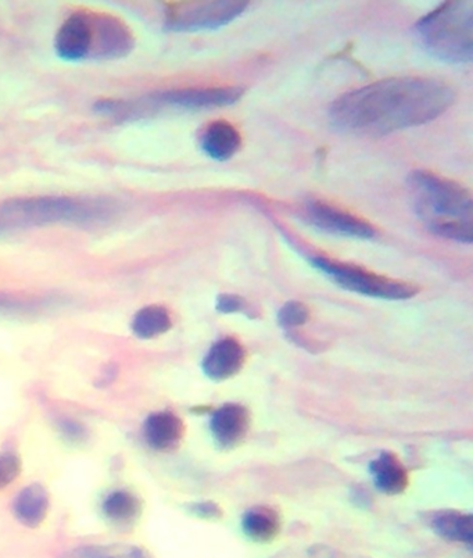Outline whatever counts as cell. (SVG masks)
Segmentation results:
<instances>
[{
    "instance_id": "3",
    "label": "cell",
    "mask_w": 473,
    "mask_h": 558,
    "mask_svg": "<svg viewBox=\"0 0 473 558\" xmlns=\"http://www.w3.org/2000/svg\"><path fill=\"white\" fill-rule=\"evenodd\" d=\"M416 38L440 62L470 63L473 58V7L446 2L415 24Z\"/></svg>"
},
{
    "instance_id": "2",
    "label": "cell",
    "mask_w": 473,
    "mask_h": 558,
    "mask_svg": "<svg viewBox=\"0 0 473 558\" xmlns=\"http://www.w3.org/2000/svg\"><path fill=\"white\" fill-rule=\"evenodd\" d=\"M407 184L416 216L427 230L445 240L472 242L473 199L465 186L426 170L412 171Z\"/></svg>"
},
{
    "instance_id": "27",
    "label": "cell",
    "mask_w": 473,
    "mask_h": 558,
    "mask_svg": "<svg viewBox=\"0 0 473 558\" xmlns=\"http://www.w3.org/2000/svg\"><path fill=\"white\" fill-rule=\"evenodd\" d=\"M190 510L192 514L206 520L220 519L222 515L221 507L213 504V501H203V504L192 505Z\"/></svg>"
},
{
    "instance_id": "16",
    "label": "cell",
    "mask_w": 473,
    "mask_h": 558,
    "mask_svg": "<svg viewBox=\"0 0 473 558\" xmlns=\"http://www.w3.org/2000/svg\"><path fill=\"white\" fill-rule=\"evenodd\" d=\"M50 499L48 490L40 484L25 486L14 499L13 512L20 524L38 527L48 517Z\"/></svg>"
},
{
    "instance_id": "12",
    "label": "cell",
    "mask_w": 473,
    "mask_h": 558,
    "mask_svg": "<svg viewBox=\"0 0 473 558\" xmlns=\"http://www.w3.org/2000/svg\"><path fill=\"white\" fill-rule=\"evenodd\" d=\"M54 48L59 58L68 62H78L89 58V12H76L65 20L56 35Z\"/></svg>"
},
{
    "instance_id": "25",
    "label": "cell",
    "mask_w": 473,
    "mask_h": 558,
    "mask_svg": "<svg viewBox=\"0 0 473 558\" xmlns=\"http://www.w3.org/2000/svg\"><path fill=\"white\" fill-rule=\"evenodd\" d=\"M216 307L217 311L222 314L244 313L253 317L251 303H248L246 299L231 295V293H222V295L218 296Z\"/></svg>"
},
{
    "instance_id": "4",
    "label": "cell",
    "mask_w": 473,
    "mask_h": 558,
    "mask_svg": "<svg viewBox=\"0 0 473 558\" xmlns=\"http://www.w3.org/2000/svg\"><path fill=\"white\" fill-rule=\"evenodd\" d=\"M110 203L73 196L19 197L4 202L0 216L9 225L43 227L52 225L92 226L111 216Z\"/></svg>"
},
{
    "instance_id": "8",
    "label": "cell",
    "mask_w": 473,
    "mask_h": 558,
    "mask_svg": "<svg viewBox=\"0 0 473 558\" xmlns=\"http://www.w3.org/2000/svg\"><path fill=\"white\" fill-rule=\"evenodd\" d=\"M299 216L315 230L328 235L355 240H374L378 235V231L369 221L320 201L305 202L300 207Z\"/></svg>"
},
{
    "instance_id": "13",
    "label": "cell",
    "mask_w": 473,
    "mask_h": 558,
    "mask_svg": "<svg viewBox=\"0 0 473 558\" xmlns=\"http://www.w3.org/2000/svg\"><path fill=\"white\" fill-rule=\"evenodd\" d=\"M198 144L213 160L227 161L241 149L242 136L228 121L217 120L203 129L198 135Z\"/></svg>"
},
{
    "instance_id": "22",
    "label": "cell",
    "mask_w": 473,
    "mask_h": 558,
    "mask_svg": "<svg viewBox=\"0 0 473 558\" xmlns=\"http://www.w3.org/2000/svg\"><path fill=\"white\" fill-rule=\"evenodd\" d=\"M44 301L0 292V316H33L43 311Z\"/></svg>"
},
{
    "instance_id": "9",
    "label": "cell",
    "mask_w": 473,
    "mask_h": 558,
    "mask_svg": "<svg viewBox=\"0 0 473 558\" xmlns=\"http://www.w3.org/2000/svg\"><path fill=\"white\" fill-rule=\"evenodd\" d=\"M89 58L117 60L125 58L135 47L134 34L120 19L106 13H90Z\"/></svg>"
},
{
    "instance_id": "6",
    "label": "cell",
    "mask_w": 473,
    "mask_h": 558,
    "mask_svg": "<svg viewBox=\"0 0 473 558\" xmlns=\"http://www.w3.org/2000/svg\"><path fill=\"white\" fill-rule=\"evenodd\" d=\"M241 86H208V88H185L166 90L147 96L144 104H129L130 116L142 113L145 109L172 108L182 110H202L226 108L242 98Z\"/></svg>"
},
{
    "instance_id": "1",
    "label": "cell",
    "mask_w": 473,
    "mask_h": 558,
    "mask_svg": "<svg viewBox=\"0 0 473 558\" xmlns=\"http://www.w3.org/2000/svg\"><path fill=\"white\" fill-rule=\"evenodd\" d=\"M454 99V89L445 81L396 77L340 96L329 117L348 134L384 136L430 123L449 110Z\"/></svg>"
},
{
    "instance_id": "5",
    "label": "cell",
    "mask_w": 473,
    "mask_h": 558,
    "mask_svg": "<svg viewBox=\"0 0 473 558\" xmlns=\"http://www.w3.org/2000/svg\"><path fill=\"white\" fill-rule=\"evenodd\" d=\"M283 235L314 268L332 278L333 282L350 292L386 299V301H405V299L414 298L416 293H420V288L414 283L397 281V279L365 270V268L355 266V264L335 260V258L323 255V253L313 252L300 245L287 232H283Z\"/></svg>"
},
{
    "instance_id": "26",
    "label": "cell",
    "mask_w": 473,
    "mask_h": 558,
    "mask_svg": "<svg viewBox=\"0 0 473 558\" xmlns=\"http://www.w3.org/2000/svg\"><path fill=\"white\" fill-rule=\"evenodd\" d=\"M58 427L63 438L68 439L71 444H83L88 438V430H86L83 424L76 423L74 420L61 418Z\"/></svg>"
},
{
    "instance_id": "15",
    "label": "cell",
    "mask_w": 473,
    "mask_h": 558,
    "mask_svg": "<svg viewBox=\"0 0 473 558\" xmlns=\"http://www.w3.org/2000/svg\"><path fill=\"white\" fill-rule=\"evenodd\" d=\"M376 488L386 495H400L409 488L410 478L400 459L391 451H381L369 465Z\"/></svg>"
},
{
    "instance_id": "17",
    "label": "cell",
    "mask_w": 473,
    "mask_h": 558,
    "mask_svg": "<svg viewBox=\"0 0 473 558\" xmlns=\"http://www.w3.org/2000/svg\"><path fill=\"white\" fill-rule=\"evenodd\" d=\"M107 520L116 526L134 525L142 514V501L131 490L117 489L110 492L101 504Z\"/></svg>"
},
{
    "instance_id": "11",
    "label": "cell",
    "mask_w": 473,
    "mask_h": 558,
    "mask_svg": "<svg viewBox=\"0 0 473 558\" xmlns=\"http://www.w3.org/2000/svg\"><path fill=\"white\" fill-rule=\"evenodd\" d=\"M246 360V348L237 338L227 337L214 343L208 350L203 359L202 368L207 378L221 383L241 373Z\"/></svg>"
},
{
    "instance_id": "24",
    "label": "cell",
    "mask_w": 473,
    "mask_h": 558,
    "mask_svg": "<svg viewBox=\"0 0 473 558\" xmlns=\"http://www.w3.org/2000/svg\"><path fill=\"white\" fill-rule=\"evenodd\" d=\"M22 459L12 451L0 453V490L7 489L22 474Z\"/></svg>"
},
{
    "instance_id": "19",
    "label": "cell",
    "mask_w": 473,
    "mask_h": 558,
    "mask_svg": "<svg viewBox=\"0 0 473 558\" xmlns=\"http://www.w3.org/2000/svg\"><path fill=\"white\" fill-rule=\"evenodd\" d=\"M432 530L447 542L472 545L473 519L471 514H462L457 511L439 512L432 520Z\"/></svg>"
},
{
    "instance_id": "21",
    "label": "cell",
    "mask_w": 473,
    "mask_h": 558,
    "mask_svg": "<svg viewBox=\"0 0 473 558\" xmlns=\"http://www.w3.org/2000/svg\"><path fill=\"white\" fill-rule=\"evenodd\" d=\"M63 558H153V556L140 546L119 543V545L78 547V549L68 553Z\"/></svg>"
},
{
    "instance_id": "18",
    "label": "cell",
    "mask_w": 473,
    "mask_h": 558,
    "mask_svg": "<svg viewBox=\"0 0 473 558\" xmlns=\"http://www.w3.org/2000/svg\"><path fill=\"white\" fill-rule=\"evenodd\" d=\"M242 530L253 542L269 543L281 532V517L271 507H253L243 515Z\"/></svg>"
},
{
    "instance_id": "14",
    "label": "cell",
    "mask_w": 473,
    "mask_h": 558,
    "mask_svg": "<svg viewBox=\"0 0 473 558\" xmlns=\"http://www.w3.org/2000/svg\"><path fill=\"white\" fill-rule=\"evenodd\" d=\"M144 434L150 448L159 451H172L181 445L185 436V424L172 411L153 413L145 421Z\"/></svg>"
},
{
    "instance_id": "20",
    "label": "cell",
    "mask_w": 473,
    "mask_h": 558,
    "mask_svg": "<svg viewBox=\"0 0 473 558\" xmlns=\"http://www.w3.org/2000/svg\"><path fill=\"white\" fill-rule=\"evenodd\" d=\"M171 327V314L160 304L141 308L131 324L132 332L140 339H155L170 331Z\"/></svg>"
},
{
    "instance_id": "7",
    "label": "cell",
    "mask_w": 473,
    "mask_h": 558,
    "mask_svg": "<svg viewBox=\"0 0 473 558\" xmlns=\"http://www.w3.org/2000/svg\"><path fill=\"white\" fill-rule=\"evenodd\" d=\"M247 2H185L168 8L166 25L171 32L195 33L223 27L241 16Z\"/></svg>"
},
{
    "instance_id": "23",
    "label": "cell",
    "mask_w": 473,
    "mask_h": 558,
    "mask_svg": "<svg viewBox=\"0 0 473 558\" xmlns=\"http://www.w3.org/2000/svg\"><path fill=\"white\" fill-rule=\"evenodd\" d=\"M310 311L302 302H288L278 313L279 326L283 328H294L304 326L308 322Z\"/></svg>"
},
{
    "instance_id": "10",
    "label": "cell",
    "mask_w": 473,
    "mask_h": 558,
    "mask_svg": "<svg viewBox=\"0 0 473 558\" xmlns=\"http://www.w3.org/2000/svg\"><path fill=\"white\" fill-rule=\"evenodd\" d=\"M251 424V413L243 404L227 403L211 414L210 429L220 448L233 449L246 438Z\"/></svg>"
}]
</instances>
